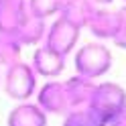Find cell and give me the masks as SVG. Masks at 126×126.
I'll return each instance as SVG.
<instances>
[{
    "mask_svg": "<svg viewBox=\"0 0 126 126\" xmlns=\"http://www.w3.org/2000/svg\"><path fill=\"white\" fill-rule=\"evenodd\" d=\"M31 67L35 69L37 75H43L47 79H55L57 75H61V71L65 69V57L59 53L51 51L49 47H37V51L33 55V61H31Z\"/></svg>",
    "mask_w": 126,
    "mask_h": 126,
    "instance_id": "cell-8",
    "label": "cell"
},
{
    "mask_svg": "<svg viewBox=\"0 0 126 126\" xmlns=\"http://www.w3.org/2000/svg\"><path fill=\"white\" fill-rule=\"evenodd\" d=\"M90 33L98 39V41H112L116 35V27H118V18L114 10H106V8H96L94 16L88 22Z\"/></svg>",
    "mask_w": 126,
    "mask_h": 126,
    "instance_id": "cell-11",
    "label": "cell"
},
{
    "mask_svg": "<svg viewBox=\"0 0 126 126\" xmlns=\"http://www.w3.org/2000/svg\"><path fill=\"white\" fill-rule=\"evenodd\" d=\"M126 106V92L122 85H118L114 81H102L96 83V90H94V98L90 110L98 118H102L104 122H108L116 112Z\"/></svg>",
    "mask_w": 126,
    "mask_h": 126,
    "instance_id": "cell-3",
    "label": "cell"
},
{
    "mask_svg": "<svg viewBox=\"0 0 126 126\" xmlns=\"http://www.w3.org/2000/svg\"><path fill=\"white\" fill-rule=\"evenodd\" d=\"M92 2H94V4H96L98 8H100V6H106V4H112L114 0H92Z\"/></svg>",
    "mask_w": 126,
    "mask_h": 126,
    "instance_id": "cell-18",
    "label": "cell"
},
{
    "mask_svg": "<svg viewBox=\"0 0 126 126\" xmlns=\"http://www.w3.org/2000/svg\"><path fill=\"white\" fill-rule=\"evenodd\" d=\"M37 73L31 67V63L18 61L14 65L6 67L4 75V92L6 96L16 102H29L37 92Z\"/></svg>",
    "mask_w": 126,
    "mask_h": 126,
    "instance_id": "cell-2",
    "label": "cell"
},
{
    "mask_svg": "<svg viewBox=\"0 0 126 126\" xmlns=\"http://www.w3.org/2000/svg\"><path fill=\"white\" fill-rule=\"evenodd\" d=\"M61 8V0H27V10L31 16L41 18L47 22V18L57 16Z\"/></svg>",
    "mask_w": 126,
    "mask_h": 126,
    "instance_id": "cell-14",
    "label": "cell"
},
{
    "mask_svg": "<svg viewBox=\"0 0 126 126\" xmlns=\"http://www.w3.org/2000/svg\"><path fill=\"white\" fill-rule=\"evenodd\" d=\"M8 126H47V114L33 102H20L10 110Z\"/></svg>",
    "mask_w": 126,
    "mask_h": 126,
    "instance_id": "cell-10",
    "label": "cell"
},
{
    "mask_svg": "<svg viewBox=\"0 0 126 126\" xmlns=\"http://www.w3.org/2000/svg\"><path fill=\"white\" fill-rule=\"evenodd\" d=\"M63 85H65V98H67L69 112H71V110L90 108L92 98H94V90H96V83L92 79L73 75V77H69L67 81H63Z\"/></svg>",
    "mask_w": 126,
    "mask_h": 126,
    "instance_id": "cell-7",
    "label": "cell"
},
{
    "mask_svg": "<svg viewBox=\"0 0 126 126\" xmlns=\"http://www.w3.org/2000/svg\"><path fill=\"white\" fill-rule=\"evenodd\" d=\"M29 16L27 0H0V35H16Z\"/></svg>",
    "mask_w": 126,
    "mask_h": 126,
    "instance_id": "cell-6",
    "label": "cell"
},
{
    "mask_svg": "<svg viewBox=\"0 0 126 126\" xmlns=\"http://www.w3.org/2000/svg\"><path fill=\"white\" fill-rule=\"evenodd\" d=\"M106 126H126V106L110 118V120L106 122Z\"/></svg>",
    "mask_w": 126,
    "mask_h": 126,
    "instance_id": "cell-17",
    "label": "cell"
},
{
    "mask_svg": "<svg viewBox=\"0 0 126 126\" xmlns=\"http://www.w3.org/2000/svg\"><path fill=\"white\" fill-rule=\"evenodd\" d=\"M75 75L85 77V79H98L100 75H106L112 67V51L106 43L94 41L79 47L73 59Z\"/></svg>",
    "mask_w": 126,
    "mask_h": 126,
    "instance_id": "cell-1",
    "label": "cell"
},
{
    "mask_svg": "<svg viewBox=\"0 0 126 126\" xmlns=\"http://www.w3.org/2000/svg\"><path fill=\"white\" fill-rule=\"evenodd\" d=\"M63 126H106V122L102 118H98L90 108H83V110L67 112L65 120H63Z\"/></svg>",
    "mask_w": 126,
    "mask_h": 126,
    "instance_id": "cell-15",
    "label": "cell"
},
{
    "mask_svg": "<svg viewBox=\"0 0 126 126\" xmlns=\"http://www.w3.org/2000/svg\"><path fill=\"white\" fill-rule=\"evenodd\" d=\"M79 33H81V31L77 27L69 25L67 20H63V18L57 16L51 22V27H47L43 45L49 47L51 51L63 55V57H67V55L75 49L77 41H79Z\"/></svg>",
    "mask_w": 126,
    "mask_h": 126,
    "instance_id": "cell-4",
    "label": "cell"
},
{
    "mask_svg": "<svg viewBox=\"0 0 126 126\" xmlns=\"http://www.w3.org/2000/svg\"><path fill=\"white\" fill-rule=\"evenodd\" d=\"M96 8L98 6L92 0H61V8L57 16L81 31V27H88Z\"/></svg>",
    "mask_w": 126,
    "mask_h": 126,
    "instance_id": "cell-9",
    "label": "cell"
},
{
    "mask_svg": "<svg viewBox=\"0 0 126 126\" xmlns=\"http://www.w3.org/2000/svg\"><path fill=\"white\" fill-rule=\"evenodd\" d=\"M20 51H22V45L16 41V37L0 35V65L2 67H10L14 63H18Z\"/></svg>",
    "mask_w": 126,
    "mask_h": 126,
    "instance_id": "cell-13",
    "label": "cell"
},
{
    "mask_svg": "<svg viewBox=\"0 0 126 126\" xmlns=\"http://www.w3.org/2000/svg\"><path fill=\"white\" fill-rule=\"evenodd\" d=\"M124 2H126V0H124Z\"/></svg>",
    "mask_w": 126,
    "mask_h": 126,
    "instance_id": "cell-19",
    "label": "cell"
},
{
    "mask_svg": "<svg viewBox=\"0 0 126 126\" xmlns=\"http://www.w3.org/2000/svg\"><path fill=\"white\" fill-rule=\"evenodd\" d=\"M37 106L43 112L49 114H67V98H65V85L59 79H49L41 90L37 92Z\"/></svg>",
    "mask_w": 126,
    "mask_h": 126,
    "instance_id": "cell-5",
    "label": "cell"
},
{
    "mask_svg": "<svg viewBox=\"0 0 126 126\" xmlns=\"http://www.w3.org/2000/svg\"><path fill=\"white\" fill-rule=\"evenodd\" d=\"M116 18H118V27H116V35L112 41L116 43V47L126 49V6L116 10Z\"/></svg>",
    "mask_w": 126,
    "mask_h": 126,
    "instance_id": "cell-16",
    "label": "cell"
},
{
    "mask_svg": "<svg viewBox=\"0 0 126 126\" xmlns=\"http://www.w3.org/2000/svg\"><path fill=\"white\" fill-rule=\"evenodd\" d=\"M45 33H47V22L29 14L25 25L20 27V31L14 37H16V41L20 45H37L45 39Z\"/></svg>",
    "mask_w": 126,
    "mask_h": 126,
    "instance_id": "cell-12",
    "label": "cell"
}]
</instances>
